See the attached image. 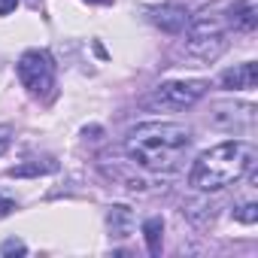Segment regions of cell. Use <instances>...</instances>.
Segmentation results:
<instances>
[{
  "mask_svg": "<svg viewBox=\"0 0 258 258\" xmlns=\"http://www.w3.org/2000/svg\"><path fill=\"white\" fill-rule=\"evenodd\" d=\"M106 225H109V234H112V237H127V234H131V228H134V213H131V207H124V204L109 207Z\"/></svg>",
  "mask_w": 258,
  "mask_h": 258,
  "instance_id": "obj_10",
  "label": "cell"
},
{
  "mask_svg": "<svg viewBox=\"0 0 258 258\" xmlns=\"http://www.w3.org/2000/svg\"><path fill=\"white\" fill-rule=\"evenodd\" d=\"M143 240H146V249L152 255H161V240H164V219L161 216H152L143 222Z\"/></svg>",
  "mask_w": 258,
  "mask_h": 258,
  "instance_id": "obj_11",
  "label": "cell"
},
{
  "mask_svg": "<svg viewBox=\"0 0 258 258\" xmlns=\"http://www.w3.org/2000/svg\"><path fill=\"white\" fill-rule=\"evenodd\" d=\"M255 146L249 140H228L219 143L207 152L198 155V161L191 164L188 173V185L195 191H219L234 185L237 179H243L246 173H252L255 167Z\"/></svg>",
  "mask_w": 258,
  "mask_h": 258,
  "instance_id": "obj_2",
  "label": "cell"
},
{
  "mask_svg": "<svg viewBox=\"0 0 258 258\" xmlns=\"http://www.w3.org/2000/svg\"><path fill=\"white\" fill-rule=\"evenodd\" d=\"M16 207H19V204H16L13 198H7V195H0V219H7L10 213H16Z\"/></svg>",
  "mask_w": 258,
  "mask_h": 258,
  "instance_id": "obj_15",
  "label": "cell"
},
{
  "mask_svg": "<svg viewBox=\"0 0 258 258\" xmlns=\"http://www.w3.org/2000/svg\"><path fill=\"white\" fill-rule=\"evenodd\" d=\"M85 4H112V0H85Z\"/></svg>",
  "mask_w": 258,
  "mask_h": 258,
  "instance_id": "obj_18",
  "label": "cell"
},
{
  "mask_svg": "<svg viewBox=\"0 0 258 258\" xmlns=\"http://www.w3.org/2000/svg\"><path fill=\"white\" fill-rule=\"evenodd\" d=\"M191 149V131L179 121H143L124 137V152L137 167L176 173Z\"/></svg>",
  "mask_w": 258,
  "mask_h": 258,
  "instance_id": "obj_1",
  "label": "cell"
},
{
  "mask_svg": "<svg viewBox=\"0 0 258 258\" xmlns=\"http://www.w3.org/2000/svg\"><path fill=\"white\" fill-rule=\"evenodd\" d=\"M210 121L222 131L243 134V131H252L255 124V106L252 103H216L210 112Z\"/></svg>",
  "mask_w": 258,
  "mask_h": 258,
  "instance_id": "obj_5",
  "label": "cell"
},
{
  "mask_svg": "<svg viewBox=\"0 0 258 258\" xmlns=\"http://www.w3.org/2000/svg\"><path fill=\"white\" fill-rule=\"evenodd\" d=\"M255 82H258V64L255 61L237 64V67L222 73V88H228V91H249V88H255Z\"/></svg>",
  "mask_w": 258,
  "mask_h": 258,
  "instance_id": "obj_8",
  "label": "cell"
},
{
  "mask_svg": "<svg viewBox=\"0 0 258 258\" xmlns=\"http://www.w3.org/2000/svg\"><path fill=\"white\" fill-rule=\"evenodd\" d=\"M19 79L22 85L28 88V94L34 97H46L52 88H55V61L49 52L43 49H28L22 58H19Z\"/></svg>",
  "mask_w": 258,
  "mask_h": 258,
  "instance_id": "obj_3",
  "label": "cell"
},
{
  "mask_svg": "<svg viewBox=\"0 0 258 258\" xmlns=\"http://www.w3.org/2000/svg\"><path fill=\"white\" fill-rule=\"evenodd\" d=\"M207 88H210V82H204V79H176V82H164V85H158V91H155V103H161V106H167V109H185V106H195L204 94H207Z\"/></svg>",
  "mask_w": 258,
  "mask_h": 258,
  "instance_id": "obj_4",
  "label": "cell"
},
{
  "mask_svg": "<svg viewBox=\"0 0 258 258\" xmlns=\"http://www.w3.org/2000/svg\"><path fill=\"white\" fill-rule=\"evenodd\" d=\"M225 34H188L185 40V52L198 61H216L225 52Z\"/></svg>",
  "mask_w": 258,
  "mask_h": 258,
  "instance_id": "obj_6",
  "label": "cell"
},
{
  "mask_svg": "<svg viewBox=\"0 0 258 258\" xmlns=\"http://www.w3.org/2000/svg\"><path fill=\"white\" fill-rule=\"evenodd\" d=\"M58 170V164L55 161H28V164H16V167H10V176L13 179H25V176H43V173H55Z\"/></svg>",
  "mask_w": 258,
  "mask_h": 258,
  "instance_id": "obj_12",
  "label": "cell"
},
{
  "mask_svg": "<svg viewBox=\"0 0 258 258\" xmlns=\"http://www.w3.org/2000/svg\"><path fill=\"white\" fill-rule=\"evenodd\" d=\"M234 219L237 222H243V225H255L258 222V204H240L237 210H234Z\"/></svg>",
  "mask_w": 258,
  "mask_h": 258,
  "instance_id": "obj_13",
  "label": "cell"
},
{
  "mask_svg": "<svg viewBox=\"0 0 258 258\" xmlns=\"http://www.w3.org/2000/svg\"><path fill=\"white\" fill-rule=\"evenodd\" d=\"M225 25H231L234 31H243V34H252L255 25H258V10L249 0H237V4L228 7V16H225Z\"/></svg>",
  "mask_w": 258,
  "mask_h": 258,
  "instance_id": "obj_9",
  "label": "cell"
},
{
  "mask_svg": "<svg viewBox=\"0 0 258 258\" xmlns=\"http://www.w3.org/2000/svg\"><path fill=\"white\" fill-rule=\"evenodd\" d=\"M16 13V0H0V16H10Z\"/></svg>",
  "mask_w": 258,
  "mask_h": 258,
  "instance_id": "obj_17",
  "label": "cell"
},
{
  "mask_svg": "<svg viewBox=\"0 0 258 258\" xmlns=\"http://www.w3.org/2000/svg\"><path fill=\"white\" fill-rule=\"evenodd\" d=\"M0 252H4V255H25V252H28V246H25L19 237H13V240H4Z\"/></svg>",
  "mask_w": 258,
  "mask_h": 258,
  "instance_id": "obj_14",
  "label": "cell"
},
{
  "mask_svg": "<svg viewBox=\"0 0 258 258\" xmlns=\"http://www.w3.org/2000/svg\"><path fill=\"white\" fill-rule=\"evenodd\" d=\"M149 19H152V25L161 28L164 34H182V31L188 28V19H191V16H188L185 7L170 4V7H158V10H152Z\"/></svg>",
  "mask_w": 258,
  "mask_h": 258,
  "instance_id": "obj_7",
  "label": "cell"
},
{
  "mask_svg": "<svg viewBox=\"0 0 258 258\" xmlns=\"http://www.w3.org/2000/svg\"><path fill=\"white\" fill-rule=\"evenodd\" d=\"M10 143H13V127H0V155H4L7 149H10Z\"/></svg>",
  "mask_w": 258,
  "mask_h": 258,
  "instance_id": "obj_16",
  "label": "cell"
}]
</instances>
